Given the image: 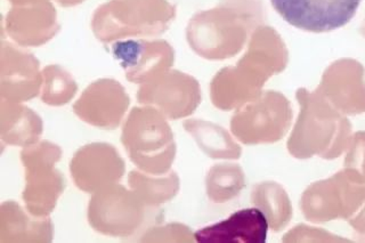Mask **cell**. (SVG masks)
I'll return each mask as SVG.
<instances>
[{"mask_svg": "<svg viewBox=\"0 0 365 243\" xmlns=\"http://www.w3.org/2000/svg\"><path fill=\"white\" fill-rule=\"evenodd\" d=\"M362 0H271L289 24L309 32L339 29L354 18Z\"/></svg>", "mask_w": 365, "mask_h": 243, "instance_id": "1", "label": "cell"}, {"mask_svg": "<svg viewBox=\"0 0 365 243\" xmlns=\"http://www.w3.org/2000/svg\"><path fill=\"white\" fill-rule=\"evenodd\" d=\"M268 222L259 209H242L227 219L197 231L194 237L202 243H265Z\"/></svg>", "mask_w": 365, "mask_h": 243, "instance_id": "2", "label": "cell"}]
</instances>
